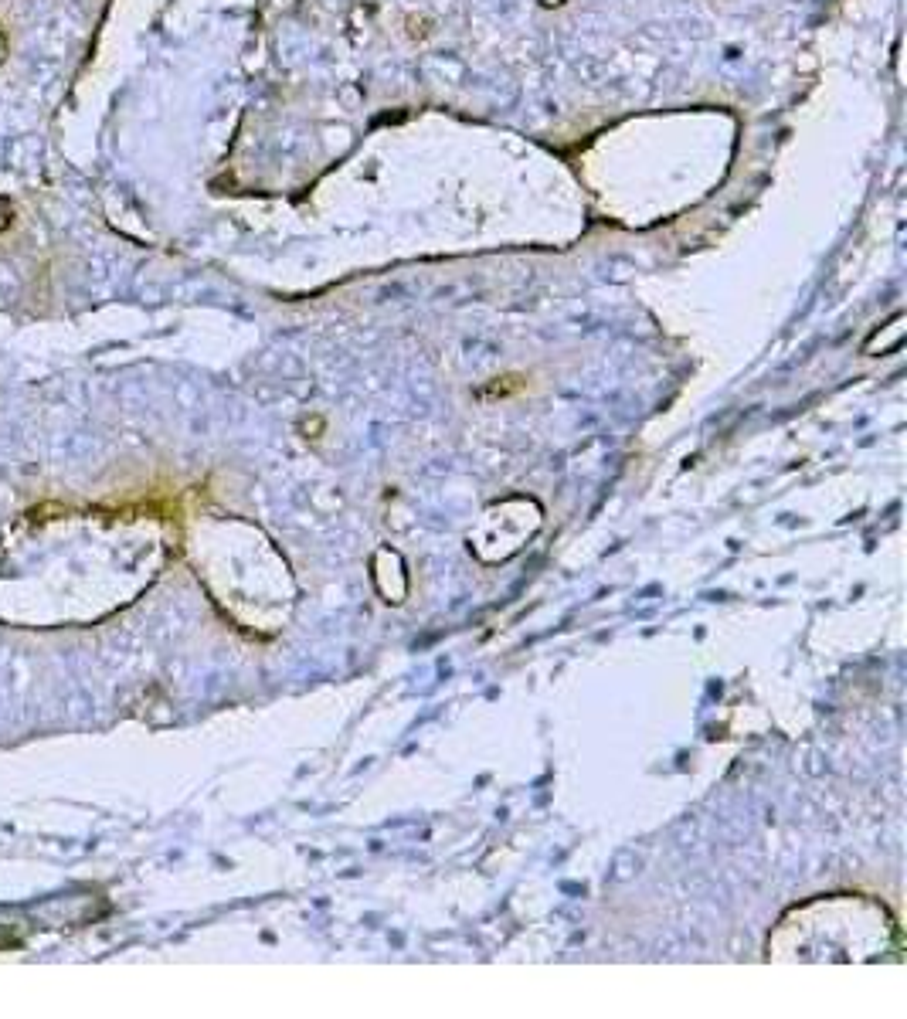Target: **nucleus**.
<instances>
[{"label":"nucleus","mask_w":907,"mask_h":1019,"mask_svg":"<svg viewBox=\"0 0 907 1019\" xmlns=\"http://www.w3.org/2000/svg\"><path fill=\"white\" fill-rule=\"evenodd\" d=\"M11 221H14V208H11V201H7V198H0V231H7V228H11Z\"/></svg>","instance_id":"f257e3e1"},{"label":"nucleus","mask_w":907,"mask_h":1019,"mask_svg":"<svg viewBox=\"0 0 907 1019\" xmlns=\"http://www.w3.org/2000/svg\"><path fill=\"white\" fill-rule=\"evenodd\" d=\"M4 58H7V34H4V24H0V65H4Z\"/></svg>","instance_id":"f03ea898"}]
</instances>
